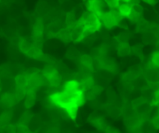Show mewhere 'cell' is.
Instances as JSON below:
<instances>
[{"label":"cell","instance_id":"4316f807","mask_svg":"<svg viewBox=\"0 0 159 133\" xmlns=\"http://www.w3.org/2000/svg\"><path fill=\"white\" fill-rule=\"evenodd\" d=\"M129 38H130V34L129 33H126V32H122L118 36L116 37V39L119 43H123L128 42Z\"/></svg>","mask_w":159,"mask_h":133},{"label":"cell","instance_id":"ba28073f","mask_svg":"<svg viewBox=\"0 0 159 133\" xmlns=\"http://www.w3.org/2000/svg\"><path fill=\"white\" fill-rule=\"evenodd\" d=\"M131 47L128 42L119 43L117 46V53L119 56H127L131 54Z\"/></svg>","mask_w":159,"mask_h":133},{"label":"cell","instance_id":"f35d334b","mask_svg":"<svg viewBox=\"0 0 159 133\" xmlns=\"http://www.w3.org/2000/svg\"><path fill=\"white\" fill-rule=\"evenodd\" d=\"M120 1H123V2H126V3H129L130 4L131 0H120Z\"/></svg>","mask_w":159,"mask_h":133},{"label":"cell","instance_id":"f1b7e54d","mask_svg":"<svg viewBox=\"0 0 159 133\" xmlns=\"http://www.w3.org/2000/svg\"><path fill=\"white\" fill-rule=\"evenodd\" d=\"M127 18L131 23H133V24H136V23L138 22L139 20L141 18V15L136 13V12H134V10H131V13H129V15L127 16Z\"/></svg>","mask_w":159,"mask_h":133},{"label":"cell","instance_id":"ac0fdd59","mask_svg":"<svg viewBox=\"0 0 159 133\" xmlns=\"http://www.w3.org/2000/svg\"><path fill=\"white\" fill-rule=\"evenodd\" d=\"M15 84L16 86H27V82H28V79H27V76H24L23 74H18L17 76L15 77Z\"/></svg>","mask_w":159,"mask_h":133},{"label":"cell","instance_id":"4dcf8cb0","mask_svg":"<svg viewBox=\"0 0 159 133\" xmlns=\"http://www.w3.org/2000/svg\"><path fill=\"white\" fill-rule=\"evenodd\" d=\"M151 63L154 66L159 68V51H157L154 53H153L152 57H151Z\"/></svg>","mask_w":159,"mask_h":133},{"label":"cell","instance_id":"7402d4cb","mask_svg":"<svg viewBox=\"0 0 159 133\" xmlns=\"http://www.w3.org/2000/svg\"><path fill=\"white\" fill-rule=\"evenodd\" d=\"M145 103H148V100L142 96V97H137V98L132 100V102H131V106H132L134 109H137V108H139V107L141 106V105H143V104Z\"/></svg>","mask_w":159,"mask_h":133},{"label":"cell","instance_id":"d4e9b609","mask_svg":"<svg viewBox=\"0 0 159 133\" xmlns=\"http://www.w3.org/2000/svg\"><path fill=\"white\" fill-rule=\"evenodd\" d=\"M56 71V69L52 66V65H46V66H45V68L42 70V76H43L45 79H47L48 76H51V75Z\"/></svg>","mask_w":159,"mask_h":133},{"label":"cell","instance_id":"8992f818","mask_svg":"<svg viewBox=\"0 0 159 133\" xmlns=\"http://www.w3.org/2000/svg\"><path fill=\"white\" fill-rule=\"evenodd\" d=\"M44 32V24L41 18L36 20L33 26V37L37 41H40L42 38Z\"/></svg>","mask_w":159,"mask_h":133},{"label":"cell","instance_id":"484cf974","mask_svg":"<svg viewBox=\"0 0 159 133\" xmlns=\"http://www.w3.org/2000/svg\"><path fill=\"white\" fill-rule=\"evenodd\" d=\"M10 119H11V114H10V112H4L3 114H0V126L7 125Z\"/></svg>","mask_w":159,"mask_h":133},{"label":"cell","instance_id":"83f0119b","mask_svg":"<svg viewBox=\"0 0 159 133\" xmlns=\"http://www.w3.org/2000/svg\"><path fill=\"white\" fill-rule=\"evenodd\" d=\"M67 58L70 59H76L77 58H80V52L78 51L77 49L75 48H70L68 50V52L66 53Z\"/></svg>","mask_w":159,"mask_h":133},{"label":"cell","instance_id":"52a82bcc","mask_svg":"<svg viewBox=\"0 0 159 133\" xmlns=\"http://www.w3.org/2000/svg\"><path fill=\"white\" fill-rule=\"evenodd\" d=\"M54 37L59 38L61 41H63V42L68 43L72 41L71 30H70V29L68 28V27H67V28L60 29V30L55 34Z\"/></svg>","mask_w":159,"mask_h":133},{"label":"cell","instance_id":"cb8c5ba5","mask_svg":"<svg viewBox=\"0 0 159 133\" xmlns=\"http://www.w3.org/2000/svg\"><path fill=\"white\" fill-rule=\"evenodd\" d=\"M33 117V115L31 114V113L29 112V111H26L23 114V115L21 116L20 119L19 121V124H23V125H28V123L30 122V119Z\"/></svg>","mask_w":159,"mask_h":133},{"label":"cell","instance_id":"6da1fadb","mask_svg":"<svg viewBox=\"0 0 159 133\" xmlns=\"http://www.w3.org/2000/svg\"><path fill=\"white\" fill-rule=\"evenodd\" d=\"M87 6L89 12L94 13L98 17L105 13V2L103 0H88Z\"/></svg>","mask_w":159,"mask_h":133},{"label":"cell","instance_id":"f546056e","mask_svg":"<svg viewBox=\"0 0 159 133\" xmlns=\"http://www.w3.org/2000/svg\"><path fill=\"white\" fill-rule=\"evenodd\" d=\"M104 2L111 10H115L119 7L120 0H104Z\"/></svg>","mask_w":159,"mask_h":133},{"label":"cell","instance_id":"9a60e30c","mask_svg":"<svg viewBox=\"0 0 159 133\" xmlns=\"http://www.w3.org/2000/svg\"><path fill=\"white\" fill-rule=\"evenodd\" d=\"M131 5L129 3H124L119 4V7H118V11L119 12V13L122 15L123 17H127L129 15V13H131Z\"/></svg>","mask_w":159,"mask_h":133},{"label":"cell","instance_id":"74e56055","mask_svg":"<svg viewBox=\"0 0 159 133\" xmlns=\"http://www.w3.org/2000/svg\"><path fill=\"white\" fill-rule=\"evenodd\" d=\"M142 1L146 2V3L149 4V5L151 6H154L157 3V1H156V0H142Z\"/></svg>","mask_w":159,"mask_h":133},{"label":"cell","instance_id":"ffe728a7","mask_svg":"<svg viewBox=\"0 0 159 133\" xmlns=\"http://www.w3.org/2000/svg\"><path fill=\"white\" fill-rule=\"evenodd\" d=\"M76 22V16L73 11L68 12L66 13V24L67 27H71L72 25Z\"/></svg>","mask_w":159,"mask_h":133},{"label":"cell","instance_id":"4fadbf2b","mask_svg":"<svg viewBox=\"0 0 159 133\" xmlns=\"http://www.w3.org/2000/svg\"><path fill=\"white\" fill-rule=\"evenodd\" d=\"M46 79L48 80V82H49V84L52 86L57 87L58 86H59V84L61 83L62 77H61V75L59 74V72L56 70V71L54 72L51 76H48Z\"/></svg>","mask_w":159,"mask_h":133},{"label":"cell","instance_id":"d6986e66","mask_svg":"<svg viewBox=\"0 0 159 133\" xmlns=\"http://www.w3.org/2000/svg\"><path fill=\"white\" fill-rule=\"evenodd\" d=\"M26 94H27L26 87L16 86L14 96H15V98H16V101H20V100H22L23 99L26 97Z\"/></svg>","mask_w":159,"mask_h":133},{"label":"cell","instance_id":"30bf717a","mask_svg":"<svg viewBox=\"0 0 159 133\" xmlns=\"http://www.w3.org/2000/svg\"><path fill=\"white\" fill-rule=\"evenodd\" d=\"M80 90V82L74 79H70L64 86V91L67 93H74Z\"/></svg>","mask_w":159,"mask_h":133},{"label":"cell","instance_id":"9c48e42d","mask_svg":"<svg viewBox=\"0 0 159 133\" xmlns=\"http://www.w3.org/2000/svg\"><path fill=\"white\" fill-rule=\"evenodd\" d=\"M35 101H36V94L34 90L29 89L27 91V94H26L25 102H24V106L27 108H30L34 105Z\"/></svg>","mask_w":159,"mask_h":133},{"label":"cell","instance_id":"836d02e7","mask_svg":"<svg viewBox=\"0 0 159 133\" xmlns=\"http://www.w3.org/2000/svg\"><path fill=\"white\" fill-rule=\"evenodd\" d=\"M148 86L154 92L159 91V81L158 82H148Z\"/></svg>","mask_w":159,"mask_h":133},{"label":"cell","instance_id":"5bb4252c","mask_svg":"<svg viewBox=\"0 0 159 133\" xmlns=\"http://www.w3.org/2000/svg\"><path fill=\"white\" fill-rule=\"evenodd\" d=\"M158 41V38H157L154 32L152 31H146L143 34V42L147 44H151L153 43H155Z\"/></svg>","mask_w":159,"mask_h":133},{"label":"cell","instance_id":"2e32d148","mask_svg":"<svg viewBox=\"0 0 159 133\" xmlns=\"http://www.w3.org/2000/svg\"><path fill=\"white\" fill-rule=\"evenodd\" d=\"M150 24L144 19L140 18L137 23V31L141 32V33H144V32L148 31L150 28Z\"/></svg>","mask_w":159,"mask_h":133},{"label":"cell","instance_id":"603a6c76","mask_svg":"<svg viewBox=\"0 0 159 133\" xmlns=\"http://www.w3.org/2000/svg\"><path fill=\"white\" fill-rule=\"evenodd\" d=\"M131 51L134 53V55H137V57L143 59V46H142L141 44H137V45H135V46L132 47V48H131Z\"/></svg>","mask_w":159,"mask_h":133},{"label":"cell","instance_id":"1f68e13d","mask_svg":"<svg viewBox=\"0 0 159 133\" xmlns=\"http://www.w3.org/2000/svg\"><path fill=\"white\" fill-rule=\"evenodd\" d=\"M131 8H132V10H134L136 13H139V14L142 15L143 11V9L142 6H140L139 3H134L131 5Z\"/></svg>","mask_w":159,"mask_h":133},{"label":"cell","instance_id":"8d00e7d4","mask_svg":"<svg viewBox=\"0 0 159 133\" xmlns=\"http://www.w3.org/2000/svg\"><path fill=\"white\" fill-rule=\"evenodd\" d=\"M105 131H106L107 132H119V130L116 129V128H112V127H110V126L107 127V128L105 129Z\"/></svg>","mask_w":159,"mask_h":133},{"label":"cell","instance_id":"d6a6232c","mask_svg":"<svg viewBox=\"0 0 159 133\" xmlns=\"http://www.w3.org/2000/svg\"><path fill=\"white\" fill-rule=\"evenodd\" d=\"M91 91H92V93L94 94V95L97 96V95H99V94L103 91V87L98 85H95V86L94 85L92 88L91 89Z\"/></svg>","mask_w":159,"mask_h":133},{"label":"cell","instance_id":"5b68a950","mask_svg":"<svg viewBox=\"0 0 159 133\" xmlns=\"http://www.w3.org/2000/svg\"><path fill=\"white\" fill-rule=\"evenodd\" d=\"M16 100L15 98L14 94H12L10 93H6L0 97V105L3 108H11L16 104Z\"/></svg>","mask_w":159,"mask_h":133},{"label":"cell","instance_id":"e0dca14e","mask_svg":"<svg viewBox=\"0 0 159 133\" xmlns=\"http://www.w3.org/2000/svg\"><path fill=\"white\" fill-rule=\"evenodd\" d=\"M18 45H19V49L24 54H26L30 50V48L33 46L31 43L25 38H22V39L20 40Z\"/></svg>","mask_w":159,"mask_h":133},{"label":"cell","instance_id":"8fae6325","mask_svg":"<svg viewBox=\"0 0 159 133\" xmlns=\"http://www.w3.org/2000/svg\"><path fill=\"white\" fill-rule=\"evenodd\" d=\"M94 84V80L91 76H85L80 82V87L81 91H89L93 87Z\"/></svg>","mask_w":159,"mask_h":133},{"label":"cell","instance_id":"44dd1931","mask_svg":"<svg viewBox=\"0 0 159 133\" xmlns=\"http://www.w3.org/2000/svg\"><path fill=\"white\" fill-rule=\"evenodd\" d=\"M108 113L109 116H111V117L116 118V117H119V116L121 115L122 111L120 108H117L116 106H111L108 109Z\"/></svg>","mask_w":159,"mask_h":133},{"label":"cell","instance_id":"d590c367","mask_svg":"<svg viewBox=\"0 0 159 133\" xmlns=\"http://www.w3.org/2000/svg\"><path fill=\"white\" fill-rule=\"evenodd\" d=\"M117 26H119V27H121V28H123V29H127L128 28L127 24H126V22L125 21V20L123 19V18L121 20L119 21V23H118Z\"/></svg>","mask_w":159,"mask_h":133},{"label":"cell","instance_id":"ab89813d","mask_svg":"<svg viewBox=\"0 0 159 133\" xmlns=\"http://www.w3.org/2000/svg\"><path fill=\"white\" fill-rule=\"evenodd\" d=\"M158 114H159V108H158Z\"/></svg>","mask_w":159,"mask_h":133},{"label":"cell","instance_id":"7c38bea8","mask_svg":"<svg viewBox=\"0 0 159 133\" xmlns=\"http://www.w3.org/2000/svg\"><path fill=\"white\" fill-rule=\"evenodd\" d=\"M80 62L85 68L88 69L91 71H94L93 69V57L90 55H83L80 56Z\"/></svg>","mask_w":159,"mask_h":133},{"label":"cell","instance_id":"3957f363","mask_svg":"<svg viewBox=\"0 0 159 133\" xmlns=\"http://www.w3.org/2000/svg\"><path fill=\"white\" fill-rule=\"evenodd\" d=\"M152 64V63H151ZM145 79L147 82H158L159 81V68L154 66L152 64V66L148 67L145 73Z\"/></svg>","mask_w":159,"mask_h":133},{"label":"cell","instance_id":"277c9868","mask_svg":"<svg viewBox=\"0 0 159 133\" xmlns=\"http://www.w3.org/2000/svg\"><path fill=\"white\" fill-rule=\"evenodd\" d=\"M141 72V69L138 65H134V66L131 67L130 69L127 73L123 75V80L126 81V82H131V81L135 80L136 79L140 77Z\"/></svg>","mask_w":159,"mask_h":133},{"label":"cell","instance_id":"e575fe53","mask_svg":"<svg viewBox=\"0 0 159 133\" xmlns=\"http://www.w3.org/2000/svg\"><path fill=\"white\" fill-rule=\"evenodd\" d=\"M151 124H152V126L154 127L155 129H159V114H157V116H155V117L152 119Z\"/></svg>","mask_w":159,"mask_h":133},{"label":"cell","instance_id":"7a4b0ae2","mask_svg":"<svg viewBox=\"0 0 159 133\" xmlns=\"http://www.w3.org/2000/svg\"><path fill=\"white\" fill-rule=\"evenodd\" d=\"M99 19L107 29H112L113 27L117 26V21L115 19L111 11L103 13L99 16Z\"/></svg>","mask_w":159,"mask_h":133}]
</instances>
